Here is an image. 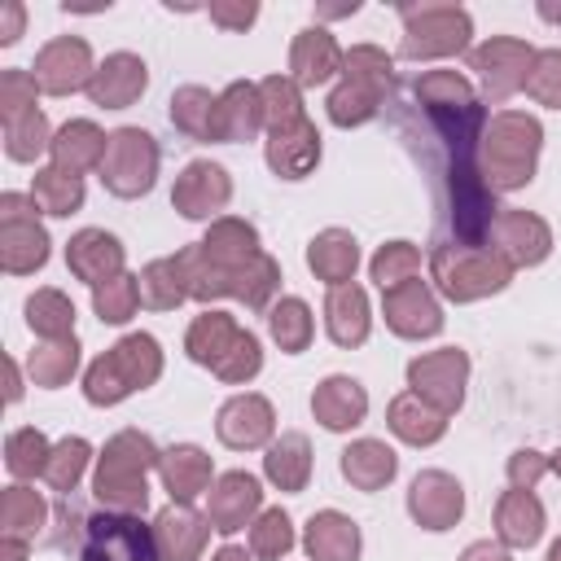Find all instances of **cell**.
Returning <instances> with one entry per match:
<instances>
[{"label":"cell","mask_w":561,"mask_h":561,"mask_svg":"<svg viewBox=\"0 0 561 561\" xmlns=\"http://www.w3.org/2000/svg\"><path fill=\"white\" fill-rule=\"evenodd\" d=\"M333 61H337V48L324 31H302V39L294 44V70L302 83H320L333 75Z\"/></svg>","instance_id":"obj_15"},{"label":"cell","mask_w":561,"mask_h":561,"mask_svg":"<svg viewBox=\"0 0 561 561\" xmlns=\"http://www.w3.org/2000/svg\"><path fill=\"white\" fill-rule=\"evenodd\" d=\"M83 456H88V447L75 438V443H61V451H57V460L48 465V478L57 482V486H70L75 478H79V469H83Z\"/></svg>","instance_id":"obj_31"},{"label":"cell","mask_w":561,"mask_h":561,"mask_svg":"<svg viewBox=\"0 0 561 561\" xmlns=\"http://www.w3.org/2000/svg\"><path fill=\"white\" fill-rule=\"evenodd\" d=\"M105 180L114 193H140L153 180V145L145 131H118L110 140V158H105Z\"/></svg>","instance_id":"obj_3"},{"label":"cell","mask_w":561,"mask_h":561,"mask_svg":"<svg viewBox=\"0 0 561 561\" xmlns=\"http://www.w3.org/2000/svg\"><path fill=\"white\" fill-rule=\"evenodd\" d=\"M215 561H245V557H241V552H237V548H224V552H219V557H215Z\"/></svg>","instance_id":"obj_35"},{"label":"cell","mask_w":561,"mask_h":561,"mask_svg":"<svg viewBox=\"0 0 561 561\" xmlns=\"http://www.w3.org/2000/svg\"><path fill=\"white\" fill-rule=\"evenodd\" d=\"M412 513H416L430 530H443V526L460 513V486L447 482L443 473L416 478V486H412Z\"/></svg>","instance_id":"obj_6"},{"label":"cell","mask_w":561,"mask_h":561,"mask_svg":"<svg viewBox=\"0 0 561 561\" xmlns=\"http://www.w3.org/2000/svg\"><path fill=\"white\" fill-rule=\"evenodd\" d=\"M500 522H504V535H508L513 543H530V539L539 535V504L526 500V491H517V495L504 500Z\"/></svg>","instance_id":"obj_22"},{"label":"cell","mask_w":561,"mask_h":561,"mask_svg":"<svg viewBox=\"0 0 561 561\" xmlns=\"http://www.w3.org/2000/svg\"><path fill=\"white\" fill-rule=\"evenodd\" d=\"M162 473H167V486H171V495L188 500V495H197V486L206 482L210 465H206V456H202L197 447H180V451H171V456L162 460Z\"/></svg>","instance_id":"obj_17"},{"label":"cell","mask_w":561,"mask_h":561,"mask_svg":"<svg viewBox=\"0 0 561 561\" xmlns=\"http://www.w3.org/2000/svg\"><path fill=\"white\" fill-rule=\"evenodd\" d=\"M316 412L329 430H342V425H355L364 416V390L346 377H333L324 381V390L316 394Z\"/></svg>","instance_id":"obj_9"},{"label":"cell","mask_w":561,"mask_h":561,"mask_svg":"<svg viewBox=\"0 0 561 561\" xmlns=\"http://www.w3.org/2000/svg\"><path fill=\"white\" fill-rule=\"evenodd\" d=\"M26 311H31V324L44 329V333H66L70 320H75V311H70L57 294H39V298H31Z\"/></svg>","instance_id":"obj_25"},{"label":"cell","mask_w":561,"mask_h":561,"mask_svg":"<svg viewBox=\"0 0 561 561\" xmlns=\"http://www.w3.org/2000/svg\"><path fill=\"white\" fill-rule=\"evenodd\" d=\"M136 294H140V289H136L127 276H118L114 285L96 289V311H101V320H127V311H131Z\"/></svg>","instance_id":"obj_26"},{"label":"cell","mask_w":561,"mask_h":561,"mask_svg":"<svg viewBox=\"0 0 561 561\" xmlns=\"http://www.w3.org/2000/svg\"><path fill=\"white\" fill-rule=\"evenodd\" d=\"M215 18H224V22H250V18H254V4H245V9H237V13H228V9H215Z\"/></svg>","instance_id":"obj_34"},{"label":"cell","mask_w":561,"mask_h":561,"mask_svg":"<svg viewBox=\"0 0 561 561\" xmlns=\"http://www.w3.org/2000/svg\"><path fill=\"white\" fill-rule=\"evenodd\" d=\"M88 75V48L79 39H57L39 53V66H35V79L48 88V92H66V88H79Z\"/></svg>","instance_id":"obj_5"},{"label":"cell","mask_w":561,"mask_h":561,"mask_svg":"<svg viewBox=\"0 0 561 561\" xmlns=\"http://www.w3.org/2000/svg\"><path fill=\"white\" fill-rule=\"evenodd\" d=\"M272 333H276L289 351H298V346L307 342V307H302V302H285V307H276V316H272Z\"/></svg>","instance_id":"obj_27"},{"label":"cell","mask_w":561,"mask_h":561,"mask_svg":"<svg viewBox=\"0 0 561 561\" xmlns=\"http://www.w3.org/2000/svg\"><path fill=\"white\" fill-rule=\"evenodd\" d=\"M557 469H561V460H557Z\"/></svg>","instance_id":"obj_37"},{"label":"cell","mask_w":561,"mask_h":561,"mask_svg":"<svg viewBox=\"0 0 561 561\" xmlns=\"http://www.w3.org/2000/svg\"><path fill=\"white\" fill-rule=\"evenodd\" d=\"M158 373V351L153 337H127L123 346H114L88 377V399L92 403H114L123 399L131 386H145Z\"/></svg>","instance_id":"obj_1"},{"label":"cell","mask_w":561,"mask_h":561,"mask_svg":"<svg viewBox=\"0 0 561 561\" xmlns=\"http://www.w3.org/2000/svg\"><path fill=\"white\" fill-rule=\"evenodd\" d=\"M70 368H75V342H70V346L61 342V346H53L48 355L31 359V373H35L39 381H48V386H57V381H61Z\"/></svg>","instance_id":"obj_30"},{"label":"cell","mask_w":561,"mask_h":561,"mask_svg":"<svg viewBox=\"0 0 561 561\" xmlns=\"http://www.w3.org/2000/svg\"><path fill=\"white\" fill-rule=\"evenodd\" d=\"M412 263H416V254H412L403 241H394V245H386V250L377 254V263H373V276L381 280V289H386V285L394 289V285H399L394 276H399L403 267H412Z\"/></svg>","instance_id":"obj_29"},{"label":"cell","mask_w":561,"mask_h":561,"mask_svg":"<svg viewBox=\"0 0 561 561\" xmlns=\"http://www.w3.org/2000/svg\"><path fill=\"white\" fill-rule=\"evenodd\" d=\"M101 145H105V140L96 136V127H92V123H70V127L57 136V145H53V149H57V158H61V162L79 167V162H92V158L101 153Z\"/></svg>","instance_id":"obj_23"},{"label":"cell","mask_w":561,"mask_h":561,"mask_svg":"<svg viewBox=\"0 0 561 561\" xmlns=\"http://www.w3.org/2000/svg\"><path fill=\"white\" fill-rule=\"evenodd\" d=\"M228 193V184H224V171L219 167H188V175H184V184H180V206H184V215H206L210 210V202H219Z\"/></svg>","instance_id":"obj_16"},{"label":"cell","mask_w":561,"mask_h":561,"mask_svg":"<svg viewBox=\"0 0 561 561\" xmlns=\"http://www.w3.org/2000/svg\"><path fill=\"white\" fill-rule=\"evenodd\" d=\"M329 329L337 342H359L364 337V294L359 289H337L329 298Z\"/></svg>","instance_id":"obj_19"},{"label":"cell","mask_w":561,"mask_h":561,"mask_svg":"<svg viewBox=\"0 0 561 561\" xmlns=\"http://www.w3.org/2000/svg\"><path fill=\"white\" fill-rule=\"evenodd\" d=\"M460 373H465V355L460 351H447V355H434V359H421L412 364V386L421 390H443V403H460Z\"/></svg>","instance_id":"obj_12"},{"label":"cell","mask_w":561,"mask_h":561,"mask_svg":"<svg viewBox=\"0 0 561 561\" xmlns=\"http://www.w3.org/2000/svg\"><path fill=\"white\" fill-rule=\"evenodd\" d=\"M416 35H425L421 44H403V53H451V48H460L465 44V35H469V18L460 13V9H421V22L412 18V26H408V39H416Z\"/></svg>","instance_id":"obj_4"},{"label":"cell","mask_w":561,"mask_h":561,"mask_svg":"<svg viewBox=\"0 0 561 561\" xmlns=\"http://www.w3.org/2000/svg\"><path fill=\"white\" fill-rule=\"evenodd\" d=\"M342 469H346V478H355L359 486H377V482H386V478L394 473V456H390L381 443H359V447L346 451Z\"/></svg>","instance_id":"obj_18"},{"label":"cell","mask_w":561,"mask_h":561,"mask_svg":"<svg viewBox=\"0 0 561 561\" xmlns=\"http://www.w3.org/2000/svg\"><path fill=\"white\" fill-rule=\"evenodd\" d=\"M35 197H39L53 215H66L70 206H79L83 188H79V180H75V175H66V171H44V175L35 180Z\"/></svg>","instance_id":"obj_24"},{"label":"cell","mask_w":561,"mask_h":561,"mask_svg":"<svg viewBox=\"0 0 561 561\" xmlns=\"http://www.w3.org/2000/svg\"><path fill=\"white\" fill-rule=\"evenodd\" d=\"M254 543H259V552H263V557L285 552V548H289V522H285V513H267V517L259 522Z\"/></svg>","instance_id":"obj_32"},{"label":"cell","mask_w":561,"mask_h":561,"mask_svg":"<svg viewBox=\"0 0 561 561\" xmlns=\"http://www.w3.org/2000/svg\"><path fill=\"white\" fill-rule=\"evenodd\" d=\"M267 473H272L280 486H298L302 473H307V443H302L298 434H289L285 443H276L272 456H267Z\"/></svg>","instance_id":"obj_21"},{"label":"cell","mask_w":561,"mask_h":561,"mask_svg":"<svg viewBox=\"0 0 561 561\" xmlns=\"http://www.w3.org/2000/svg\"><path fill=\"white\" fill-rule=\"evenodd\" d=\"M83 561H158L149 526H140L127 513H105L88 522Z\"/></svg>","instance_id":"obj_2"},{"label":"cell","mask_w":561,"mask_h":561,"mask_svg":"<svg viewBox=\"0 0 561 561\" xmlns=\"http://www.w3.org/2000/svg\"><path fill=\"white\" fill-rule=\"evenodd\" d=\"M307 548H311L316 561H355V552H359V530H355V522H346V517H337V513H324V517H311Z\"/></svg>","instance_id":"obj_7"},{"label":"cell","mask_w":561,"mask_h":561,"mask_svg":"<svg viewBox=\"0 0 561 561\" xmlns=\"http://www.w3.org/2000/svg\"><path fill=\"white\" fill-rule=\"evenodd\" d=\"M44 465V438L39 434H13V443H9V469L13 473H31V469H39Z\"/></svg>","instance_id":"obj_28"},{"label":"cell","mask_w":561,"mask_h":561,"mask_svg":"<svg viewBox=\"0 0 561 561\" xmlns=\"http://www.w3.org/2000/svg\"><path fill=\"white\" fill-rule=\"evenodd\" d=\"M552 561H561V543H557V548H552Z\"/></svg>","instance_id":"obj_36"},{"label":"cell","mask_w":561,"mask_h":561,"mask_svg":"<svg viewBox=\"0 0 561 561\" xmlns=\"http://www.w3.org/2000/svg\"><path fill=\"white\" fill-rule=\"evenodd\" d=\"M311 267L324 272L329 280H342V276L355 267V241L342 237V232H324V237L311 245Z\"/></svg>","instance_id":"obj_20"},{"label":"cell","mask_w":561,"mask_h":561,"mask_svg":"<svg viewBox=\"0 0 561 561\" xmlns=\"http://www.w3.org/2000/svg\"><path fill=\"white\" fill-rule=\"evenodd\" d=\"M390 324L399 333H434L438 329V311L421 294V285H403V289L390 294Z\"/></svg>","instance_id":"obj_13"},{"label":"cell","mask_w":561,"mask_h":561,"mask_svg":"<svg viewBox=\"0 0 561 561\" xmlns=\"http://www.w3.org/2000/svg\"><path fill=\"white\" fill-rule=\"evenodd\" d=\"M254 504H259V482L245 478V473H228V478L219 482V495L210 500L215 526H219V530H237L241 517H245Z\"/></svg>","instance_id":"obj_10"},{"label":"cell","mask_w":561,"mask_h":561,"mask_svg":"<svg viewBox=\"0 0 561 561\" xmlns=\"http://www.w3.org/2000/svg\"><path fill=\"white\" fill-rule=\"evenodd\" d=\"M70 267L88 280H101L105 267H118V241L105 232H79L70 245Z\"/></svg>","instance_id":"obj_14"},{"label":"cell","mask_w":561,"mask_h":561,"mask_svg":"<svg viewBox=\"0 0 561 561\" xmlns=\"http://www.w3.org/2000/svg\"><path fill=\"white\" fill-rule=\"evenodd\" d=\"M530 92H539L543 101H561V53L539 57V70L530 75Z\"/></svg>","instance_id":"obj_33"},{"label":"cell","mask_w":561,"mask_h":561,"mask_svg":"<svg viewBox=\"0 0 561 561\" xmlns=\"http://www.w3.org/2000/svg\"><path fill=\"white\" fill-rule=\"evenodd\" d=\"M219 434L232 443V447H250L267 434V403L263 399H237L224 408L219 416Z\"/></svg>","instance_id":"obj_11"},{"label":"cell","mask_w":561,"mask_h":561,"mask_svg":"<svg viewBox=\"0 0 561 561\" xmlns=\"http://www.w3.org/2000/svg\"><path fill=\"white\" fill-rule=\"evenodd\" d=\"M140 88H145V66H140L136 57H127V53L110 57L105 70L92 79V96H96L101 105H127Z\"/></svg>","instance_id":"obj_8"}]
</instances>
